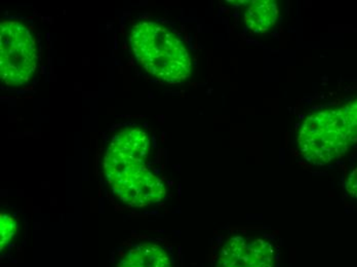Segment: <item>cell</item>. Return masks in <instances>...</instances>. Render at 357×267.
<instances>
[{"label": "cell", "instance_id": "cell-1", "mask_svg": "<svg viewBox=\"0 0 357 267\" xmlns=\"http://www.w3.org/2000/svg\"><path fill=\"white\" fill-rule=\"evenodd\" d=\"M148 135L123 128L113 135L103 158V173L113 195L130 208L155 205L165 199V183L147 164Z\"/></svg>", "mask_w": 357, "mask_h": 267}, {"label": "cell", "instance_id": "cell-2", "mask_svg": "<svg viewBox=\"0 0 357 267\" xmlns=\"http://www.w3.org/2000/svg\"><path fill=\"white\" fill-rule=\"evenodd\" d=\"M298 146L307 162L324 166L345 155L357 142V99L306 117Z\"/></svg>", "mask_w": 357, "mask_h": 267}, {"label": "cell", "instance_id": "cell-3", "mask_svg": "<svg viewBox=\"0 0 357 267\" xmlns=\"http://www.w3.org/2000/svg\"><path fill=\"white\" fill-rule=\"evenodd\" d=\"M130 43L138 62L167 84L184 82L191 75V58L173 31L155 22H139L130 32Z\"/></svg>", "mask_w": 357, "mask_h": 267}, {"label": "cell", "instance_id": "cell-4", "mask_svg": "<svg viewBox=\"0 0 357 267\" xmlns=\"http://www.w3.org/2000/svg\"><path fill=\"white\" fill-rule=\"evenodd\" d=\"M36 38L27 26L18 21L0 25V75L6 86L29 84L37 67Z\"/></svg>", "mask_w": 357, "mask_h": 267}, {"label": "cell", "instance_id": "cell-5", "mask_svg": "<svg viewBox=\"0 0 357 267\" xmlns=\"http://www.w3.org/2000/svg\"><path fill=\"white\" fill-rule=\"evenodd\" d=\"M275 255L269 242L233 236L220 252L215 267H274Z\"/></svg>", "mask_w": 357, "mask_h": 267}, {"label": "cell", "instance_id": "cell-6", "mask_svg": "<svg viewBox=\"0 0 357 267\" xmlns=\"http://www.w3.org/2000/svg\"><path fill=\"white\" fill-rule=\"evenodd\" d=\"M113 267H174L169 250L153 240H140L119 248Z\"/></svg>", "mask_w": 357, "mask_h": 267}, {"label": "cell", "instance_id": "cell-7", "mask_svg": "<svg viewBox=\"0 0 357 267\" xmlns=\"http://www.w3.org/2000/svg\"><path fill=\"white\" fill-rule=\"evenodd\" d=\"M278 17V4L273 0L250 1L245 13L247 27L254 33H263L269 30Z\"/></svg>", "mask_w": 357, "mask_h": 267}, {"label": "cell", "instance_id": "cell-8", "mask_svg": "<svg viewBox=\"0 0 357 267\" xmlns=\"http://www.w3.org/2000/svg\"><path fill=\"white\" fill-rule=\"evenodd\" d=\"M0 229H1V236H0V242H1V250L4 251L8 248V245L12 242L13 238L17 234L18 230V222L15 216L10 213L1 212V219H0Z\"/></svg>", "mask_w": 357, "mask_h": 267}, {"label": "cell", "instance_id": "cell-9", "mask_svg": "<svg viewBox=\"0 0 357 267\" xmlns=\"http://www.w3.org/2000/svg\"><path fill=\"white\" fill-rule=\"evenodd\" d=\"M345 190L348 194L357 199V167L348 176L346 180Z\"/></svg>", "mask_w": 357, "mask_h": 267}]
</instances>
